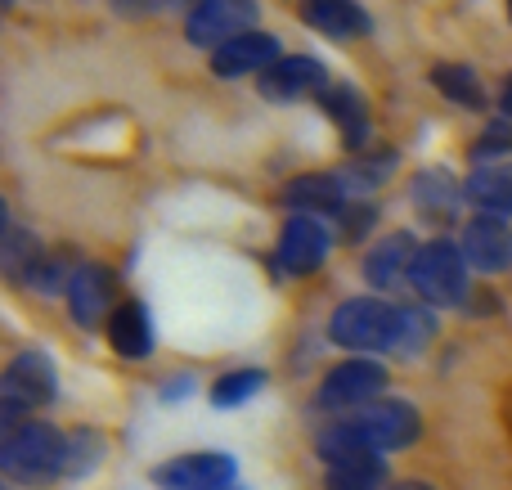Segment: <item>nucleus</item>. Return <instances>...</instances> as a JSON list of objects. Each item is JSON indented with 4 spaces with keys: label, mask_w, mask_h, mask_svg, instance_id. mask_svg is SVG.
Listing matches in <instances>:
<instances>
[{
    "label": "nucleus",
    "mask_w": 512,
    "mask_h": 490,
    "mask_svg": "<svg viewBox=\"0 0 512 490\" xmlns=\"http://www.w3.org/2000/svg\"><path fill=\"white\" fill-rule=\"evenodd\" d=\"M0 473L23 490L54 486L68 477V432L50 419H27L0 432Z\"/></svg>",
    "instance_id": "1"
},
{
    "label": "nucleus",
    "mask_w": 512,
    "mask_h": 490,
    "mask_svg": "<svg viewBox=\"0 0 512 490\" xmlns=\"http://www.w3.org/2000/svg\"><path fill=\"white\" fill-rule=\"evenodd\" d=\"M409 293L414 302L432 306V311H450V306H468L472 297V266L463 257L459 239H427L418 248V261L409 270Z\"/></svg>",
    "instance_id": "2"
},
{
    "label": "nucleus",
    "mask_w": 512,
    "mask_h": 490,
    "mask_svg": "<svg viewBox=\"0 0 512 490\" xmlns=\"http://www.w3.org/2000/svg\"><path fill=\"white\" fill-rule=\"evenodd\" d=\"M400 333V302L382 297H346L328 315V342L351 356H396Z\"/></svg>",
    "instance_id": "3"
},
{
    "label": "nucleus",
    "mask_w": 512,
    "mask_h": 490,
    "mask_svg": "<svg viewBox=\"0 0 512 490\" xmlns=\"http://www.w3.org/2000/svg\"><path fill=\"white\" fill-rule=\"evenodd\" d=\"M54 401H59V369H54V360L41 347L18 351L9 360L5 378H0V432L36 419Z\"/></svg>",
    "instance_id": "4"
},
{
    "label": "nucleus",
    "mask_w": 512,
    "mask_h": 490,
    "mask_svg": "<svg viewBox=\"0 0 512 490\" xmlns=\"http://www.w3.org/2000/svg\"><path fill=\"white\" fill-rule=\"evenodd\" d=\"M387 365L373 356H346L337 360L333 369H328L324 378H319L315 387V410L319 414H337V419H346V414H360L364 405L382 401V392H387Z\"/></svg>",
    "instance_id": "5"
},
{
    "label": "nucleus",
    "mask_w": 512,
    "mask_h": 490,
    "mask_svg": "<svg viewBox=\"0 0 512 490\" xmlns=\"http://www.w3.org/2000/svg\"><path fill=\"white\" fill-rule=\"evenodd\" d=\"M328 252H333V230H328V221L288 212L279 225L270 261L283 279H306V275H315V270H324Z\"/></svg>",
    "instance_id": "6"
},
{
    "label": "nucleus",
    "mask_w": 512,
    "mask_h": 490,
    "mask_svg": "<svg viewBox=\"0 0 512 490\" xmlns=\"http://www.w3.org/2000/svg\"><path fill=\"white\" fill-rule=\"evenodd\" d=\"M261 5L256 0H185V41L216 54L234 36L256 32Z\"/></svg>",
    "instance_id": "7"
},
{
    "label": "nucleus",
    "mask_w": 512,
    "mask_h": 490,
    "mask_svg": "<svg viewBox=\"0 0 512 490\" xmlns=\"http://www.w3.org/2000/svg\"><path fill=\"white\" fill-rule=\"evenodd\" d=\"M346 419L360 428V437L378 455H400V450L418 446V437H423V414L405 396H382V401L364 405L360 414H346Z\"/></svg>",
    "instance_id": "8"
},
{
    "label": "nucleus",
    "mask_w": 512,
    "mask_h": 490,
    "mask_svg": "<svg viewBox=\"0 0 512 490\" xmlns=\"http://www.w3.org/2000/svg\"><path fill=\"white\" fill-rule=\"evenodd\" d=\"M149 482L158 490H230L239 482V459L225 450H189V455L162 459Z\"/></svg>",
    "instance_id": "9"
},
{
    "label": "nucleus",
    "mask_w": 512,
    "mask_h": 490,
    "mask_svg": "<svg viewBox=\"0 0 512 490\" xmlns=\"http://www.w3.org/2000/svg\"><path fill=\"white\" fill-rule=\"evenodd\" d=\"M328 86H333V77H328L324 59H315V54H283L270 72L256 77L261 99L265 104H279V108L301 104V99H319Z\"/></svg>",
    "instance_id": "10"
},
{
    "label": "nucleus",
    "mask_w": 512,
    "mask_h": 490,
    "mask_svg": "<svg viewBox=\"0 0 512 490\" xmlns=\"http://www.w3.org/2000/svg\"><path fill=\"white\" fill-rule=\"evenodd\" d=\"M63 302H68V315L77 329L86 333H99L108 329V315L117 311V279L108 266H99V261H81L77 275H72L68 293H63Z\"/></svg>",
    "instance_id": "11"
},
{
    "label": "nucleus",
    "mask_w": 512,
    "mask_h": 490,
    "mask_svg": "<svg viewBox=\"0 0 512 490\" xmlns=\"http://www.w3.org/2000/svg\"><path fill=\"white\" fill-rule=\"evenodd\" d=\"M418 248L423 243H418L414 230H387L382 239H373L360 261L364 284L373 293H400V288H409V270L418 261Z\"/></svg>",
    "instance_id": "12"
},
{
    "label": "nucleus",
    "mask_w": 512,
    "mask_h": 490,
    "mask_svg": "<svg viewBox=\"0 0 512 490\" xmlns=\"http://www.w3.org/2000/svg\"><path fill=\"white\" fill-rule=\"evenodd\" d=\"M459 248L472 275H508L512 270V221L508 216L472 212L459 230Z\"/></svg>",
    "instance_id": "13"
},
{
    "label": "nucleus",
    "mask_w": 512,
    "mask_h": 490,
    "mask_svg": "<svg viewBox=\"0 0 512 490\" xmlns=\"http://www.w3.org/2000/svg\"><path fill=\"white\" fill-rule=\"evenodd\" d=\"M409 203H414V212L423 216V221L454 225L463 203H468V194H463V180L454 176L450 167H418L414 176H409Z\"/></svg>",
    "instance_id": "14"
},
{
    "label": "nucleus",
    "mask_w": 512,
    "mask_h": 490,
    "mask_svg": "<svg viewBox=\"0 0 512 490\" xmlns=\"http://www.w3.org/2000/svg\"><path fill=\"white\" fill-rule=\"evenodd\" d=\"M319 113L328 117V122L337 126V140H342V149L351 153V158H360L364 149H369V135H373V122H369V99L360 95V86H351V81H333V86L324 90V95L315 99Z\"/></svg>",
    "instance_id": "15"
},
{
    "label": "nucleus",
    "mask_w": 512,
    "mask_h": 490,
    "mask_svg": "<svg viewBox=\"0 0 512 490\" xmlns=\"http://www.w3.org/2000/svg\"><path fill=\"white\" fill-rule=\"evenodd\" d=\"M283 207L288 212H301V216H319V221H337L342 207L351 203V189L337 171H301L283 185Z\"/></svg>",
    "instance_id": "16"
},
{
    "label": "nucleus",
    "mask_w": 512,
    "mask_h": 490,
    "mask_svg": "<svg viewBox=\"0 0 512 490\" xmlns=\"http://www.w3.org/2000/svg\"><path fill=\"white\" fill-rule=\"evenodd\" d=\"M283 59V45L274 32H243L234 36L230 45H221V50L212 54V72L225 81H239V77H261V72H270L274 63Z\"/></svg>",
    "instance_id": "17"
},
{
    "label": "nucleus",
    "mask_w": 512,
    "mask_h": 490,
    "mask_svg": "<svg viewBox=\"0 0 512 490\" xmlns=\"http://www.w3.org/2000/svg\"><path fill=\"white\" fill-rule=\"evenodd\" d=\"M301 23L328 41H360L373 32V18L360 0H297Z\"/></svg>",
    "instance_id": "18"
},
{
    "label": "nucleus",
    "mask_w": 512,
    "mask_h": 490,
    "mask_svg": "<svg viewBox=\"0 0 512 490\" xmlns=\"http://www.w3.org/2000/svg\"><path fill=\"white\" fill-rule=\"evenodd\" d=\"M104 338L122 360H149L153 351H158V329H153V315L140 297L117 302V311L108 315Z\"/></svg>",
    "instance_id": "19"
},
{
    "label": "nucleus",
    "mask_w": 512,
    "mask_h": 490,
    "mask_svg": "<svg viewBox=\"0 0 512 490\" xmlns=\"http://www.w3.org/2000/svg\"><path fill=\"white\" fill-rule=\"evenodd\" d=\"M463 194H468L472 212L512 221V162H477L463 180Z\"/></svg>",
    "instance_id": "20"
},
{
    "label": "nucleus",
    "mask_w": 512,
    "mask_h": 490,
    "mask_svg": "<svg viewBox=\"0 0 512 490\" xmlns=\"http://www.w3.org/2000/svg\"><path fill=\"white\" fill-rule=\"evenodd\" d=\"M427 81L436 86V95H445L454 108H463V113H486V108H490L486 81L477 77V68H472V63L441 59V63H432Z\"/></svg>",
    "instance_id": "21"
},
{
    "label": "nucleus",
    "mask_w": 512,
    "mask_h": 490,
    "mask_svg": "<svg viewBox=\"0 0 512 490\" xmlns=\"http://www.w3.org/2000/svg\"><path fill=\"white\" fill-rule=\"evenodd\" d=\"M324 490H387V455H351L324 464Z\"/></svg>",
    "instance_id": "22"
},
{
    "label": "nucleus",
    "mask_w": 512,
    "mask_h": 490,
    "mask_svg": "<svg viewBox=\"0 0 512 490\" xmlns=\"http://www.w3.org/2000/svg\"><path fill=\"white\" fill-rule=\"evenodd\" d=\"M391 171H396V149H364L360 158H351L346 167H337V176L346 180L351 198H373V189L387 185Z\"/></svg>",
    "instance_id": "23"
},
{
    "label": "nucleus",
    "mask_w": 512,
    "mask_h": 490,
    "mask_svg": "<svg viewBox=\"0 0 512 490\" xmlns=\"http://www.w3.org/2000/svg\"><path fill=\"white\" fill-rule=\"evenodd\" d=\"M436 338V311L423 302H400V333H396V360H414L432 347Z\"/></svg>",
    "instance_id": "24"
},
{
    "label": "nucleus",
    "mask_w": 512,
    "mask_h": 490,
    "mask_svg": "<svg viewBox=\"0 0 512 490\" xmlns=\"http://www.w3.org/2000/svg\"><path fill=\"white\" fill-rule=\"evenodd\" d=\"M41 257H45V248L36 243L32 230H23V225H5V230H0V266H5V275L14 279V284H23V279L41 266Z\"/></svg>",
    "instance_id": "25"
},
{
    "label": "nucleus",
    "mask_w": 512,
    "mask_h": 490,
    "mask_svg": "<svg viewBox=\"0 0 512 490\" xmlns=\"http://www.w3.org/2000/svg\"><path fill=\"white\" fill-rule=\"evenodd\" d=\"M265 383H270V374L256 365L225 369V374L212 383V405L216 410H243V405H252V396L265 392Z\"/></svg>",
    "instance_id": "26"
},
{
    "label": "nucleus",
    "mask_w": 512,
    "mask_h": 490,
    "mask_svg": "<svg viewBox=\"0 0 512 490\" xmlns=\"http://www.w3.org/2000/svg\"><path fill=\"white\" fill-rule=\"evenodd\" d=\"M104 437L95 428H72L68 432V482H86L95 464L104 459Z\"/></svg>",
    "instance_id": "27"
},
{
    "label": "nucleus",
    "mask_w": 512,
    "mask_h": 490,
    "mask_svg": "<svg viewBox=\"0 0 512 490\" xmlns=\"http://www.w3.org/2000/svg\"><path fill=\"white\" fill-rule=\"evenodd\" d=\"M472 162H512V122L490 117L486 131L472 140Z\"/></svg>",
    "instance_id": "28"
},
{
    "label": "nucleus",
    "mask_w": 512,
    "mask_h": 490,
    "mask_svg": "<svg viewBox=\"0 0 512 490\" xmlns=\"http://www.w3.org/2000/svg\"><path fill=\"white\" fill-rule=\"evenodd\" d=\"M382 221V207L378 198H351V203L342 207V216H337V225H342V243H360L373 234V225Z\"/></svg>",
    "instance_id": "29"
},
{
    "label": "nucleus",
    "mask_w": 512,
    "mask_h": 490,
    "mask_svg": "<svg viewBox=\"0 0 512 490\" xmlns=\"http://www.w3.org/2000/svg\"><path fill=\"white\" fill-rule=\"evenodd\" d=\"M194 392H198V378L194 374H180V378H167V383H162L158 401L162 405H180V401H189Z\"/></svg>",
    "instance_id": "30"
},
{
    "label": "nucleus",
    "mask_w": 512,
    "mask_h": 490,
    "mask_svg": "<svg viewBox=\"0 0 512 490\" xmlns=\"http://www.w3.org/2000/svg\"><path fill=\"white\" fill-rule=\"evenodd\" d=\"M171 0H113V9L122 18H149V14H162Z\"/></svg>",
    "instance_id": "31"
},
{
    "label": "nucleus",
    "mask_w": 512,
    "mask_h": 490,
    "mask_svg": "<svg viewBox=\"0 0 512 490\" xmlns=\"http://www.w3.org/2000/svg\"><path fill=\"white\" fill-rule=\"evenodd\" d=\"M495 104H499V117H508V122H512V72L504 77V86H499V99H495Z\"/></svg>",
    "instance_id": "32"
},
{
    "label": "nucleus",
    "mask_w": 512,
    "mask_h": 490,
    "mask_svg": "<svg viewBox=\"0 0 512 490\" xmlns=\"http://www.w3.org/2000/svg\"><path fill=\"white\" fill-rule=\"evenodd\" d=\"M387 490H432L427 482H396V486H387Z\"/></svg>",
    "instance_id": "33"
},
{
    "label": "nucleus",
    "mask_w": 512,
    "mask_h": 490,
    "mask_svg": "<svg viewBox=\"0 0 512 490\" xmlns=\"http://www.w3.org/2000/svg\"><path fill=\"white\" fill-rule=\"evenodd\" d=\"M504 414H508V428H512V392H508V405H504Z\"/></svg>",
    "instance_id": "34"
},
{
    "label": "nucleus",
    "mask_w": 512,
    "mask_h": 490,
    "mask_svg": "<svg viewBox=\"0 0 512 490\" xmlns=\"http://www.w3.org/2000/svg\"><path fill=\"white\" fill-rule=\"evenodd\" d=\"M508 23H512V0H508Z\"/></svg>",
    "instance_id": "35"
}]
</instances>
